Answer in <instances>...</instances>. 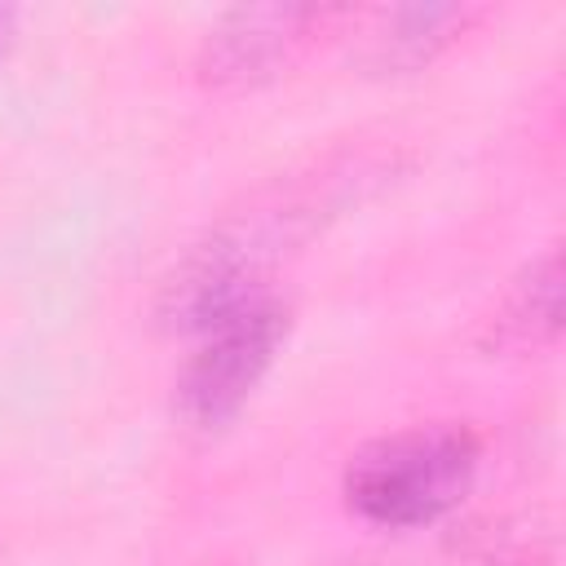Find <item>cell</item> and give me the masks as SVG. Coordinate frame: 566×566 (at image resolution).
I'll use <instances>...</instances> for the list:
<instances>
[{
    "instance_id": "cell-1",
    "label": "cell",
    "mask_w": 566,
    "mask_h": 566,
    "mask_svg": "<svg viewBox=\"0 0 566 566\" xmlns=\"http://www.w3.org/2000/svg\"><path fill=\"white\" fill-rule=\"evenodd\" d=\"M478 455V438L460 424H411L349 460L345 500L376 526H424L469 495Z\"/></svg>"
},
{
    "instance_id": "cell-2",
    "label": "cell",
    "mask_w": 566,
    "mask_h": 566,
    "mask_svg": "<svg viewBox=\"0 0 566 566\" xmlns=\"http://www.w3.org/2000/svg\"><path fill=\"white\" fill-rule=\"evenodd\" d=\"M195 336V354L177 380V402L195 429H221L270 371L287 336V305L265 287L203 323Z\"/></svg>"
},
{
    "instance_id": "cell-3",
    "label": "cell",
    "mask_w": 566,
    "mask_h": 566,
    "mask_svg": "<svg viewBox=\"0 0 566 566\" xmlns=\"http://www.w3.org/2000/svg\"><path fill=\"white\" fill-rule=\"evenodd\" d=\"M323 22L318 9L310 4H248L230 9L203 40L199 71L212 84H252L287 66L310 31Z\"/></svg>"
},
{
    "instance_id": "cell-4",
    "label": "cell",
    "mask_w": 566,
    "mask_h": 566,
    "mask_svg": "<svg viewBox=\"0 0 566 566\" xmlns=\"http://www.w3.org/2000/svg\"><path fill=\"white\" fill-rule=\"evenodd\" d=\"M557 327H562V256L544 252L513 279V287L495 305L486 323V345L526 354L557 340Z\"/></svg>"
},
{
    "instance_id": "cell-5",
    "label": "cell",
    "mask_w": 566,
    "mask_h": 566,
    "mask_svg": "<svg viewBox=\"0 0 566 566\" xmlns=\"http://www.w3.org/2000/svg\"><path fill=\"white\" fill-rule=\"evenodd\" d=\"M473 18H478V9H469V4H407V9H394L385 18V31L376 35L371 57H376V66H420L438 49H447Z\"/></svg>"
},
{
    "instance_id": "cell-6",
    "label": "cell",
    "mask_w": 566,
    "mask_h": 566,
    "mask_svg": "<svg viewBox=\"0 0 566 566\" xmlns=\"http://www.w3.org/2000/svg\"><path fill=\"white\" fill-rule=\"evenodd\" d=\"M9 35H13V9H4V4H0V57H4Z\"/></svg>"
}]
</instances>
